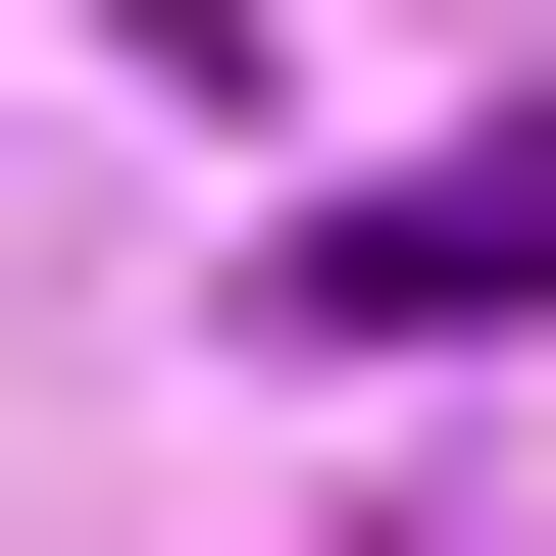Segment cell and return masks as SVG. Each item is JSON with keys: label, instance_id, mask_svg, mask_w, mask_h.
<instances>
[{"label": "cell", "instance_id": "6da1fadb", "mask_svg": "<svg viewBox=\"0 0 556 556\" xmlns=\"http://www.w3.org/2000/svg\"><path fill=\"white\" fill-rule=\"evenodd\" d=\"M253 304H304V354H506V304H556V152H405V203H304Z\"/></svg>", "mask_w": 556, "mask_h": 556}]
</instances>
